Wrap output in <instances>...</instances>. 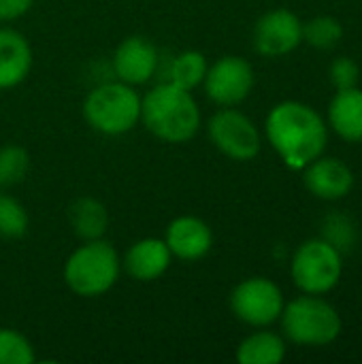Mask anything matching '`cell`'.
<instances>
[{"label":"cell","mask_w":362,"mask_h":364,"mask_svg":"<svg viewBox=\"0 0 362 364\" xmlns=\"http://www.w3.org/2000/svg\"><path fill=\"white\" fill-rule=\"evenodd\" d=\"M265 130L271 147L292 171H303L322 156L329 141V126L322 115L299 100L275 105L267 115Z\"/></svg>","instance_id":"obj_1"},{"label":"cell","mask_w":362,"mask_h":364,"mask_svg":"<svg viewBox=\"0 0 362 364\" xmlns=\"http://www.w3.org/2000/svg\"><path fill=\"white\" fill-rule=\"evenodd\" d=\"M141 122L160 141L186 143L201 128V109L188 90L164 81L141 98Z\"/></svg>","instance_id":"obj_2"},{"label":"cell","mask_w":362,"mask_h":364,"mask_svg":"<svg viewBox=\"0 0 362 364\" xmlns=\"http://www.w3.org/2000/svg\"><path fill=\"white\" fill-rule=\"evenodd\" d=\"M122 260L115 247L102 239L83 241L64 262V282L79 296H100L119 279Z\"/></svg>","instance_id":"obj_3"},{"label":"cell","mask_w":362,"mask_h":364,"mask_svg":"<svg viewBox=\"0 0 362 364\" xmlns=\"http://www.w3.org/2000/svg\"><path fill=\"white\" fill-rule=\"evenodd\" d=\"M284 335L297 346L324 348L339 339L341 316L320 294H303L284 305L280 316Z\"/></svg>","instance_id":"obj_4"},{"label":"cell","mask_w":362,"mask_h":364,"mask_svg":"<svg viewBox=\"0 0 362 364\" xmlns=\"http://www.w3.org/2000/svg\"><path fill=\"white\" fill-rule=\"evenodd\" d=\"M83 117L100 134H126L141 122V96L124 81L102 83L85 96Z\"/></svg>","instance_id":"obj_5"},{"label":"cell","mask_w":362,"mask_h":364,"mask_svg":"<svg viewBox=\"0 0 362 364\" xmlns=\"http://www.w3.org/2000/svg\"><path fill=\"white\" fill-rule=\"evenodd\" d=\"M341 273L344 256L322 237L301 243L290 262L292 282L303 294L331 292L339 284Z\"/></svg>","instance_id":"obj_6"},{"label":"cell","mask_w":362,"mask_h":364,"mask_svg":"<svg viewBox=\"0 0 362 364\" xmlns=\"http://www.w3.org/2000/svg\"><path fill=\"white\" fill-rule=\"evenodd\" d=\"M284 294L280 286L267 277H250L230 292V311L247 326L265 328L280 320L284 311Z\"/></svg>","instance_id":"obj_7"},{"label":"cell","mask_w":362,"mask_h":364,"mask_svg":"<svg viewBox=\"0 0 362 364\" xmlns=\"http://www.w3.org/2000/svg\"><path fill=\"white\" fill-rule=\"evenodd\" d=\"M207 130L215 149L230 160L247 162L260 154L262 139L256 124L233 107H222L218 113H213Z\"/></svg>","instance_id":"obj_8"},{"label":"cell","mask_w":362,"mask_h":364,"mask_svg":"<svg viewBox=\"0 0 362 364\" xmlns=\"http://www.w3.org/2000/svg\"><path fill=\"white\" fill-rule=\"evenodd\" d=\"M203 85L215 105L237 107L254 90V68L245 58L222 55L207 68Z\"/></svg>","instance_id":"obj_9"},{"label":"cell","mask_w":362,"mask_h":364,"mask_svg":"<svg viewBox=\"0 0 362 364\" xmlns=\"http://www.w3.org/2000/svg\"><path fill=\"white\" fill-rule=\"evenodd\" d=\"M303 43V21L288 9L265 13L254 26V49L265 58H282Z\"/></svg>","instance_id":"obj_10"},{"label":"cell","mask_w":362,"mask_h":364,"mask_svg":"<svg viewBox=\"0 0 362 364\" xmlns=\"http://www.w3.org/2000/svg\"><path fill=\"white\" fill-rule=\"evenodd\" d=\"M303 181L316 198L341 200L354 188V173L339 158L318 156L303 168Z\"/></svg>","instance_id":"obj_11"},{"label":"cell","mask_w":362,"mask_h":364,"mask_svg":"<svg viewBox=\"0 0 362 364\" xmlns=\"http://www.w3.org/2000/svg\"><path fill=\"white\" fill-rule=\"evenodd\" d=\"M158 68V49L143 36L124 38L113 53V73L128 85L147 83Z\"/></svg>","instance_id":"obj_12"},{"label":"cell","mask_w":362,"mask_h":364,"mask_svg":"<svg viewBox=\"0 0 362 364\" xmlns=\"http://www.w3.org/2000/svg\"><path fill=\"white\" fill-rule=\"evenodd\" d=\"M164 243L169 245L173 258H179L183 262H194L209 254L213 245V235L209 224L203 222L201 218L181 215L166 226Z\"/></svg>","instance_id":"obj_13"},{"label":"cell","mask_w":362,"mask_h":364,"mask_svg":"<svg viewBox=\"0 0 362 364\" xmlns=\"http://www.w3.org/2000/svg\"><path fill=\"white\" fill-rule=\"evenodd\" d=\"M171 260L173 254L164 243V239L147 237L128 247L124 256V269L137 282H154L166 273Z\"/></svg>","instance_id":"obj_14"},{"label":"cell","mask_w":362,"mask_h":364,"mask_svg":"<svg viewBox=\"0 0 362 364\" xmlns=\"http://www.w3.org/2000/svg\"><path fill=\"white\" fill-rule=\"evenodd\" d=\"M32 68V49L13 28H0V90L19 85Z\"/></svg>","instance_id":"obj_15"},{"label":"cell","mask_w":362,"mask_h":364,"mask_svg":"<svg viewBox=\"0 0 362 364\" xmlns=\"http://www.w3.org/2000/svg\"><path fill=\"white\" fill-rule=\"evenodd\" d=\"M329 126L333 132L348 141V143H362V90H337L329 105Z\"/></svg>","instance_id":"obj_16"},{"label":"cell","mask_w":362,"mask_h":364,"mask_svg":"<svg viewBox=\"0 0 362 364\" xmlns=\"http://www.w3.org/2000/svg\"><path fill=\"white\" fill-rule=\"evenodd\" d=\"M68 224L83 241L102 239L109 226V211L94 196H79L68 207Z\"/></svg>","instance_id":"obj_17"},{"label":"cell","mask_w":362,"mask_h":364,"mask_svg":"<svg viewBox=\"0 0 362 364\" xmlns=\"http://www.w3.org/2000/svg\"><path fill=\"white\" fill-rule=\"evenodd\" d=\"M286 358V343L277 333L256 331L237 348L239 364H280Z\"/></svg>","instance_id":"obj_18"},{"label":"cell","mask_w":362,"mask_h":364,"mask_svg":"<svg viewBox=\"0 0 362 364\" xmlns=\"http://www.w3.org/2000/svg\"><path fill=\"white\" fill-rule=\"evenodd\" d=\"M207 58L196 51V49H188V51H181L173 58L171 66H169V83L181 87V90H188L192 92L196 85H201L205 81V75H207Z\"/></svg>","instance_id":"obj_19"},{"label":"cell","mask_w":362,"mask_h":364,"mask_svg":"<svg viewBox=\"0 0 362 364\" xmlns=\"http://www.w3.org/2000/svg\"><path fill=\"white\" fill-rule=\"evenodd\" d=\"M322 239L333 245L341 256L350 254L358 243V226L350 215L341 211L329 213L322 222Z\"/></svg>","instance_id":"obj_20"},{"label":"cell","mask_w":362,"mask_h":364,"mask_svg":"<svg viewBox=\"0 0 362 364\" xmlns=\"http://www.w3.org/2000/svg\"><path fill=\"white\" fill-rule=\"evenodd\" d=\"M344 38V26L333 15H318L303 23V41L316 49H333Z\"/></svg>","instance_id":"obj_21"},{"label":"cell","mask_w":362,"mask_h":364,"mask_svg":"<svg viewBox=\"0 0 362 364\" xmlns=\"http://www.w3.org/2000/svg\"><path fill=\"white\" fill-rule=\"evenodd\" d=\"M30 168V156L19 145L0 147V188L17 186L26 179Z\"/></svg>","instance_id":"obj_22"},{"label":"cell","mask_w":362,"mask_h":364,"mask_svg":"<svg viewBox=\"0 0 362 364\" xmlns=\"http://www.w3.org/2000/svg\"><path fill=\"white\" fill-rule=\"evenodd\" d=\"M28 232V213L23 205L0 192V237L2 239H19Z\"/></svg>","instance_id":"obj_23"},{"label":"cell","mask_w":362,"mask_h":364,"mask_svg":"<svg viewBox=\"0 0 362 364\" xmlns=\"http://www.w3.org/2000/svg\"><path fill=\"white\" fill-rule=\"evenodd\" d=\"M32 343L13 328H0V364H32Z\"/></svg>","instance_id":"obj_24"},{"label":"cell","mask_w":362,"mask_h":364,"mask_svg":"<svg viewBox=\"0 0 362 364\" xmlns=\"http://www.w3.org/2000/svg\"><path fill=\"white\" fill-rule=\"evenodd\" d=\"M329 79H331V83L337 90H350V87L358 85L361 68H358V64L352 58L341 55V58L333 60V64L329 68Z\"/></svg>","instance_id":"obj_25"},{"label":"cell","mask_w":362,"mask_h":364,"mask_svg":"<svg viewBox=\"0 0 362 364\" xmlns=\"http://www.w3.org/2000/svg\"><path fill=\"white\" fill-rule=\"evenodd\" d=\"M34 0H0V21H13L30 11Z\"/></svg>","instance_id":"obj_26"}]
</instances>
